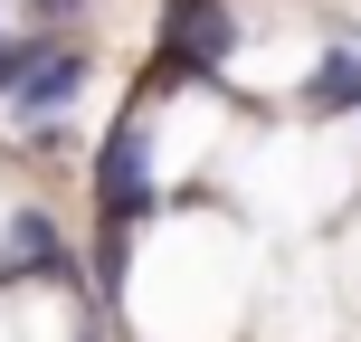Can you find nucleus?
Segmentation results:
<instances>
[{"label":"nucleus","mask_w":361,"mask_h":342,"mask_svg":"<svg viewBox=\"0 0 361 342\" xmlns=\"http://www.w3.org/2000/svg\"><path fill=\"white\" fill-rule=\"evenodd\" d=\"M143 342H238L257 314L247 295V257L219 228H162L133 257V295H124Z\"/></svg>","instance_id":"f257e3e1"},{"label":"nucleus","mask_w":361,"mask_h":342,"mask_svg":"<svg viewBox=\"0 0 361 342\" xmlns=\"http://www.w3.org/2000/svg\"><path fill=\"white\" fill-rule=\"evenodd\" d=\"M0 342H19V314H10V305H0Z\"/></svg>","instance_id":"f03ea898"}]
</instances>
